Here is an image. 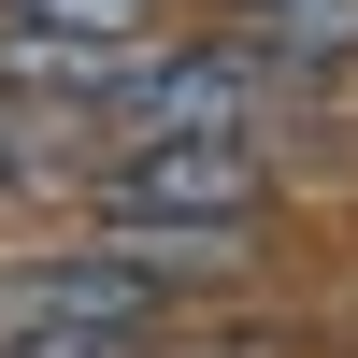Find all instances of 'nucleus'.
<instances>
[{
  "mask_svg": "<svg viewBox=\"0 0 358 358\" xmlns=\"http://www.w3.org/2000/svg\"><path fill=\"white\" fill-rule=\"evenodd\" d=\"M287 72H301V57H273V43H187V57H143V72L115 86V115H101V158H129V143H229Z\"/></svg>",
  "mask_w": 358,
  "mask_h": 358,
  "instance_id": "obj_1",
  "label": "nucleus"
},
{
  "mask_svg": "<svg viewBox=\"0 0 358 358\" xmlns=\"http://www.w3.org/2000/svg\"><path fill=\"white\" fill-rule=\"evenodd\" d=\"M258 187H273V158L244 129L229 143H129V158H101V215L115 229H215V244H244Z\"/></svg>",
  "mask_w": 358,
  "mask_h": 358,
  "instance_id": "obj_2",
  "label": "nucleus"
},
{
  "mask_svg": "<svg viewBox=\"0 0 358 358\" xmlns=\"http://www.w3.org/2000/svg\"><path fill=\"white\" fill-rule=\"evenodd\" d=\"M143 15H158V0H15V29L86 43V57H143Z\"/></svg>",
  "mask_w": 358,
  "mask_h": 358,
  "instance_id": "obj_3",
  "label": "nucleus"
},
{
  "mask_svg": "<svg viewBox=\"0 0 358 358\" xmlns=\"http://www.w3.org/2000/svg\"><path fill=\"white\" fill-rule=\"evenodd\" d=\"M244 15H258V43L301 57V72L315 57H358V0H244Z\"/></svg>",
  "mask_w": 358,
  "mask_h": 358,
  "instance_id": "obj_4",
  "label": "nucleus"
},
{
  "mask_svg": "<svg viewBox=\"0 0 358 358\" xmlns=\"http://www.w3.org/2000/svg\"><path fill=\"white\" fill-rule=\"evenodd\" d=\"M143 330H115V315H29V330H0V358H129Z\"/></svg>",
  "mask_w": 358,
  "mask_h": 358,
  "instance_id": "obj_5",
  "label": "nucleus"
}]
</instances>
